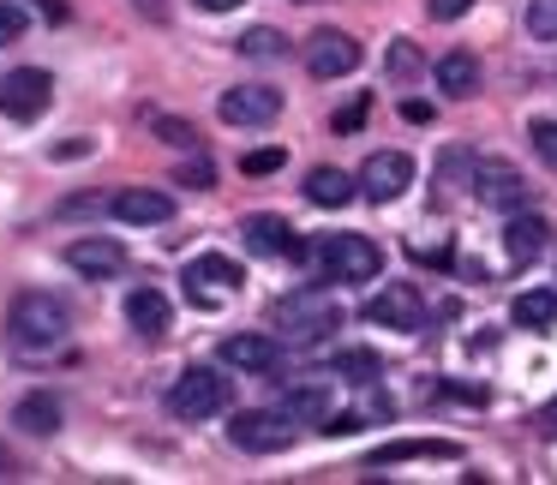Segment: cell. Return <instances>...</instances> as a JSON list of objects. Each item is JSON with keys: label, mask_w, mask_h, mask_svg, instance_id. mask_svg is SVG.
<instances>
[{"label": "cell", "mask_w": 557, "mask_h": 485, "mask_svg": "<svg viewBox=\"0 0 557 485\" xmlns=\"http://www.w3.org/2000/svg\"><path fill=\"white\" fill-rule=\"evenodd\" d=\"M73 341V306L54 300V294L30 288L7 306V348L25 353V360H42V353H61Z\"/></svg>", "instance_id": "1"}, {"label": "cell", "mask_w": 557, "mask_h": 485, "mask_svg": "<svg viewBox=\"0 0 557 485\" xmlns=\"http://www.w3.org/2000/svg\"><path fill=\"white\" fill-rule=\"evenodd\" d=\"M270 324H276L282 341H324L330 329L342 324V306H336V294H324V288H300V294H282V300L270 306Z\"/></svg>", "instance_id": "2"}, {"label": "cell", "mask_w": 557, "mask_h": 485, "mask_svg": "<svg viewBox=\"0 0 557 485\" xmlns=\"http://www.w3.org/2000/svg\"><path fill=\"white\" fill-rule=\"evenodd\" d=\"M306 258H312L330 282H372L377 270H384V252H377V240H366V234H324Z\"/></svg>", "instance_id": "3"}, {"label": "cell", "mask_w": 557, "mask_h": 485, "mask_svg": "<svg viewBox=\"0 0 557 485\" xmlns=\"http://www.w3.org/2000/svg\"><path fill=\"white\" fill-rule=\"evenodd\" d=\"M228 401H234V384L216 372V365H186V372L174 377V389H169L174 420H210V413H222Z\"/></svg>", "instance_id": "4"}, {"label": "cell", "mask_w": 557, "mask_h": 485, "mask_svg": "<svg viewBox=\"0 0 557 485\" xmlns=\"http://www.w3.org/2000/svg\"><path fill=\"white\" fill-rule=\"evenodd\" d=\"M473 198H480L485 210H497V216H509V210H528L533 204V186H528V174H521L516 162L480 157V162H473Z\"/></svg>", "instance_id": "5"}, {"label": "cell", "mask_w": 557, "mask_h": 485, "mask_svg": "<svg viewBox=\"0 0 557 485\" xmlns=\"http://www.w3.org/2000/svg\"><path fill=\"white\" fill-rule=\"evenodd\" d=\"M294 432H300V420H288L282 408H246V413H234L228 444L246 449V456H282L294 444Z\"/></svg>", "instance_id": "6"}, {"label": "cell", "mask_w": 557, "mask_h": 485, "mask_svg": "<svg viewBox=\"0 0 557 485\" xmlns=\"http://www.w3.org/2000/svg\"><path fill=\"white\" fill-rule=\"evenodd\" d=\"M49 102H54V78L42 73V66H18V73H7V85H0V114H7V121H37Z\"/></svg>", "instance_id": "7"}, {"label": "cell", "mask_w": 557, "mask_h": 485, "mask_svg": "<svg viewBox=\"0 0 557 485\" xmlns=\"http://www.w3.org/2000/svg\"><path fill=\"white\" fill-rule=\"evenodd\" d=\"M354 181H360V192L372 198V204H396L413 186V162L401 157V150H377V157H366V169L354 174Z\"/></svg>", "instance_id": "8"}, {"label": "cell", "mask_w": 557, "mask_h": 485, "mask_svg": "<svg viewBox=\"0 0 557 485\" xmlns=\"http://www.w3.org/2000/svg\"><path fill=\"white\" fill-rule=\"evenodd\" d=\"M240 288V264L234 258H222V252H205V258H193L186 264V294H193V306H216V300H228V294Z\"/></svg>", "instance_id": "9"}, {"label": "cell", "mask_w": 557, "mask_h": 485, "mask_svg": "<svg viewBox=\"0 0 557 485\" xmlns=\"http://www.w3.org/2000/svg\"><path fill=\"white\" fill-rule=\"evenodd\" d=\"M360 66V42L348 30H312L306 37V73L312 78H348Z\"/></svg>", "instance_id": "10"}, {"label": "cell", "mask_w": 557, "mask_h": 485, "mask_svg": "<svg viewBox=\"0 0 557 485\" xmlns=\"http://www.w3.org/2000/svg\"><path fill=\"white\" fill-rule=\"evenodd\" d=\"M366 318L384 329H420L425 324V300L413 282H389V288H377L372 300H366Z\"/></svg>", "instance_id": "11"}, {"label": "cell", "mask_w": 557, "mask_h": 485, "mask_svg": "<svg viewBox=\"0 0 557 485\" xmlns=\"http://www.w3.org/2000/svg\"><path fill=\"white\" fill-rule=\"evenodd\" d=\"M216 114L228 126H270L282 114V90H270V85H234V90H222Z\"/></svg>", "instance_id": "12"}, {"label": "cell", "mask_w": 557, "mask_h": 485, "mask_svg": "<svg viewBox=\"0 0 557 485\" xmlns=\"http://www.w3.org/2000/svg\"><path fill=\"white\" fill-rule=\"evenodd\" d=\"M222 365L228 372H282V336L270 329H246V336H228L222 341Z\"/></svg>", "instance_id": "13"}, {"label": "cell", "mask_w": 557, "mask_h": 485, "mask_svg": "<svg viewBox=\"0 0 557 485\" xmlns=\"http://www.w3.org/2000/svg\"><path fill=\"white\" fill-rule=\"evenodd\" d=\"M114 222H126V228H157V222L174 216V198L157 192V186H121V192L109 198Z\"/></svg>", "instance_id": "14"}, {"label": "cell", "mask_w": 557, "mask_h": 485, "mask_svg": "<svg viewBox=\"0 0 557 485\" xmlns=\"http://www.w3.org/2000/svg\"><path fill=\"white\" fill-rule=\"evenodd\" d=\"M66 264H73L78 276H90V282L121 276V270H126V246H121V240H109V234H85V240L66 246Z\"/></svg>", "instance_id": "15"}, {"label": "cell", "mask_w": 557, "mask_h": 485, "mask_svg": "<svg viewBox=\"0 0 557 485\" xmlns=\"http://www.w3.org/2000/svg\"><path fill=\"white\" fill-rule=\"evenodd\" d=\"M240 240H246V252H258V258H306V246L294 240V228L282 216H246L240 222Z\"/></svg>", "instance_id": "16"}, {"label": "cell", "mask_w": 557, "mask_h": 485, "mask_svg": "<svg viewBox=\"0 0 557 485\" xmlns=\"http://www.w3.org/2000/svg\"><path fill=\"white\" fill-rule=\"evenodd\" d=\"M545 246H552V228H545V216H533V210H509V228H504V258H509V270L533 264Z\"/></svg>", "instance_id": "17"}, {"label": "cell", "mask_w": 557, "mask_h": 485, "mask_svg": "<svg viewBox=\"0 0 557 485\" xmlns=\"http://www.w3.org/2000/svg\"><path fill=\"white\" fill-rule=\"evenodd\" d=\"M126 324H133L145 341H162V336H169V324H174L169 294H162V288H133V294H126Z\"/></svg>", "instance_id": "18"}, {"label": "cell", "mask_w": 557, "mask_h": 485, "mask_svg": "<svg viewBox=\"0 0 557 485\" xmlns=\"http://www.w3.org/2000/svg\"><path fill=\"white\" fill-rule=\"evenodd\" d=\"M282 413L300 425H324L330 420V377H294L288 389H282Z\"/></svg>", "instance_id": "19"}, {"label": "cell", "mask_w": 557, "mask_h": 485, "mask_svg": "<svg viewBox=\"0 0 557 485\" xmlns=\"http://www.w3.org/2000/svg\"><path fill=\"white\" fill-rule=\"evenodd\" d=\"M306 198H312L318 210H342V204L360 198V181L342 174V169H312V174H306Z\"/></svg>", "instance_id": "20"}, {"label": "cell", "mask_w": 557, "mask_h": 485, "mask_svg": "<svg viewBox=\"0 0 557 485\" xmlns=\"http://www.w3.org/2000/svg\"><path fill=\"white\" fill-rule=\"evenodd\" d=\"M13 425H18L25 437H49V432H61V401H54L49 389H30V396L13 408Z\"/></svg>", "instance_id": "21"}, {"label": "cell", "mask_w": 557, "mask_h": 485, "mask_svg": "<svg viewBox=\"0 0 557 485\" xmlns=\"http://www.w3.org/2000/svg\"><path fill=\"white\" fill-rule=\"evenodd\" d=\"M432 73H437V90H444V97H456V102L480 90V61H473L468 49H449L444 61L432 66Z\"/></svg>", "instance_id": "22"}, {"label": "cell", "mask_w": 557, "mask_h": 485, "mask_svg": "<svg viewBox=\"0 0 557 485\" xmlns=\"http://www.w3.org/2000/svg\"><path fill=\"white\" fill-rule=\"evenodd\" d=\"M461 449L444 444V437H413V444H384L372 449V468H389V461H456Z\"/></svg>", "instance_id": "23"}, {"label": "cell", "mask_w": 557, "mask_h": 485, "mask_svg": "<svg viewBox=\"0 0 557 485\" xmlns=\"http://www.w3.org/2000/svg\"><path fill=\"white\" fill-rule=\"evenodd\" d=\"M509 318H516L521 329H552V324H557V288H528V294H516Z\"/></svg>", "instance_id": "24"}, {"label": "cell", "mask_w": 557, "mask_h": 485, "mask_svg": "<svg viewBox=\"0 0 557 485\" xmlns=\"http://www.w3.org/2000/svg\"><path fill=\"white\" fill-rule=\"evenodd\" d=\"M234 49H240L246 61H282V54H288V37H282V30H270V25H258V30H246Z\"/></svg>", "instance_id": "25"}, {"label": "cell", "mask_w": 557, "mask_h": 485, "mask_svg": "<svg viewBox=\"0 0 557 485\" xmlns=\"http://www.w3.org/2000/svg\"><path fill=\"white\" fill-rule=\"evenodd\" d=\"M150 133H157L162 145H174V150H193L198 145V126L193 121H174V114H150Z\"/></svg>", "instance_id": "26"}, {"label": "cell", "mask_w": 557, "mask_h": 485, "mask_svg": "<svg viewBox=\"0 0 557 485\" xmlns=\"http://www.w3.org/2000/svg\"><path fill=\"white\" fill-rule=\"evenodd\" d=\"M336 372H348L354 384H372V377L384 372V360H377L372 348H348V353H336Z\"/></svg>", "instance_id": "27"}, {"label": "cell", "mask_w": 557, "mask_h": 485, "mask_svg": "<svg viewBox=\"0 0 557 485\" xmlns=\"http://www.w3.org/2000/svg\"><path fill=\"white\" fill-rule=\"evenodd\" d=\"M528 30L533 42H557V0H528Z\"/></svg>", "instance_id": "28"}, {"label": "cell", "mask_w": 557, "mask_h": 485, "mask_svg": "<svg viewBox=\"0 0 557 485\" xmlns=\"http://www.w3.org/2000/svg\"><path fill=\"white\" fill-rule=\"evenodd\" d=\"M282 162H288V150H276V145H270V150H246V157H240V174L264 181V174H276V169H282Z\"/></svg>", "instance_id": "29"}, {"label": "cell", "mask_w": 557, "mask_h": 485, "mask_svg": "<svg viewBox=\"0 0 557 485\" xmlns=\"http://www.w3.org/2000/svg\"><path fill=\"white\" fill-rule=\"evenodd\" d=\"M528 138H533V157H540L545 169H557V121H533Z\"/></svg>", "instance_id": "30"}, {"label": "cell", "mask_w": 557, "mask_h": 485, "mask_svg": "<svg viewBox=\"0 0 557 485\" xmlns=\"http://www.w3.org/2000/svg\"><path fill=\"white\" fill-rule=\"evenodd\" d=\"M420 49L413 42H389V78H420Z\"/></svg>", "instance_id": "31"}, {"label": "cell", "mask_w": 557, "mask_h": 485, "mask_svg": "<svg viewBox=\"0 0 557 485\" xmlns=\"http://www.w3.org/2000/svg\"><path fill=\"white\" fill-rule=\"evenodd\" d=\"M25 30H30V13L18 0H0V42H18Z\"/></svg>", "instance_id": "32"}, {"label": "cell", "mask_w": 557, "mask_h": 485, "mask_svg": "<svg viewBox=\"0 0 557 485\" xmlns=\"http://www.w3.org/2000/svg\"><path fill=\"white\" fill-rule=\"evenodd\" d=\"M468 7H473V0H425V13H432L437 25H456V18L468 13Z\"/></svg>", "instance_id": "33"}, {"label": "cell", "mask_w": 557, "mask_h": 485, "mask_svg": "<svg viewBox=\"0 0 557 485\" xmlns=\"http://www.w3.org/2000/svg\"><path fill=\"white\" fill-rule=\"evenodd\" d=\"M210 181H216V169H210L205 157H198V162H186V169H181V186H198V192H205Z\"/></svg>", "instance_id": "34"}, {"label": "cell", "mask_w": 557, "mask_h": 485, "mask_svg": "<svg viewBox=\"0 0 557 485\" xmlns=\"http://www.w3.org/2000/svg\"><path fill=\"white\" fill-rule=\"evenodd\" d=\"M138 18H150V25H169V0H126Z\"/></svg>", "instance_id": "35"}, {"label": "cell", "mask_w": 557, "mask_h": 485, "mask_svg": "<svg viewBox=\"0 0 557 485\" xmlns=\"http://www.w3.org/2000/svg\"><path fill=\"white\" fill-rule=\"evenodd\" d=\"M366 114H372V102L360 97V102H354V109H342V114H336V133H354V126H360Z\"/></svg>", "instance_id": "36"}, {"label": "cell", "mask_w": 557, "mask_h": 485, "mask_svg": "<svg viewBox=\"0 0 557 485\" xmlns=\"http://www.w3.org/2000/svg\"><path fill=\"white\" fill-rule=\"evenodd\" d=\"M401 121H413V126H425V121H432V102H401Z\"/></svg>", "instance_id": "37"}, {"label": "cell", "mask_w": 557, "mask_h": 485, "mask_svg": "<svg viewBox=\"0 0 557 485\" xmlns=\"http://www.w3.org/2000/svg\"><path fill=\"white\" fill-rule=\"evenodd\" d=\"M540 432H545V437H552V444H557V401H552V408L540 413Z\"/></svg>", "instance_id": "38"}, {"label": "cell", "mask_w": 557, "mask_h": 485, "mask_svg": "<svg viewBox=\"0 0 557 485\" xmlns=\"http://www.w3.org/2000/svg\"><path fill=\"white\" fill-rule=\"evenodd\" d=\"M198 7H205V13H234L240 0H198Z\"/></svg>", "instance_id": "39"}, {"label": "cell", "mask_w": 557, "mask_h": 485, "mask_svg": "<svg viewBox=\"0 0 557 485\" xmlns=\"http://www.w3.org/2000/svg\"><path fill=\"white\" fill-rule=\"evenodd\" d=\"M37 7H42L49 18H66V0H37Z\"/></svg>", "instance_id": "40"}]
</instances>
